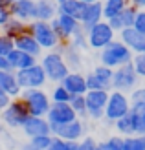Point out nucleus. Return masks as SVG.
<instances>
[{
  "mask_svg": "<svg viewBox=\"0 0 145 150\" xmlns=\"http://www.w3.org/2000/svg\"><path fill=\"white\" fill-rule=\"evenodd\" d=\"M132 57H134L132 50L129 48L125 42H121L119 39H114L109 46H105L99 51V62L109 66L112 70H116L123 64L132 62Z\"/></svg>",
  "mask_w": 145,
  "mask_h": 150,
  "instance_id": "1",
  "label": "nucleus"
},
{
  "mask_svg": "<svg viewBox=\"0 0 145 150\" xmlns=\"http://www.w3.org/2000/svg\"><path fill=\"white\" fill-rule=\"evenodd\" d=\"M41 66L44 68V71H46L48 81L57 82V84L63 82V79L70 73V68H68L64 57L59 50H51L46 55H42L41 57Z\"/></svg>",
  "mask_w": 145,
  "mask_h": 150,
  "instance_id": "2",
  "label": "nucleus"
},
{
  "mask_svg": "<svg viewBox=\"0 0 145 150\" xmlns=\"http://www.w3.org/2000/svg\"><path fill=\"white\" fill-rule=\"evenodd\" d=\"M20 99L24 101L26 108L29 112V115H41V117H46L48 115V110L51 106V97L44 92L42 88L22 90Z\"/></svg>",
  "mask_w": 145,
  "mask_h": 150,
  "instance_id": "3",
  "label": "nucleus"
},
{
  "mask_svg": "<svg viewBox=\"0 0 145 150\" xmlns=\"http://www.w3.org/2000/svg\"><path fill=\"white\" fill-rule=\"evenodd\" d=\"M28 117H29V112H28L26 104H24V101H22L20 97L11 99L9 104L0 112V121H2L7 128H11V130L22 128V125L26 123Z\"/></svg>",
  "mask_w": 145,
  "mask_h": 150,
  "instance_id": "4",
  "label": "nucleus"
},
{
  "mask_svg": "<svg viewBox=\"0 0 145 150\" xmlns=\"http://www.w3.org/2000/svg\"><path fill=\"white\" fill-rule=\"evenodd\" d=\"M129 112H131V99H129V95L125 92H119V90H110L103 119H106V123L114 125V121L127 115Z\"/></svg>",
  "mask_w": 145,
  "mask_h": 150,
  "instance_id": "5",
  "label": "nucleus"
},
{
  "mask_svg": "<svg viewBox=\"0 0 145 150\" xmlns=\"http://www.w3.org/2000/svg\"><path fill=\"white\" fill-rule=\"evenodd\" d=\"M28 31L37 39V42L41 44L42 50L51 51V50H57L61 46V40H59L57 33L53 31V28H51L50 22L33 20V22H29V24H28Z\"/></svg>",
  "mask_w": 145,
  "mask_h": 150,
  "instance_id": "6",
  "label": "nucleus"
},
{
  "mask_svg": "<svg viewBox=\"0 0 145 150\" xmlns=\"http://www.w3.org/2000/svg\"><path fill=\"white\" fill-rule=\"evenodd\" d=\"M17 75V82L22 90H29V88H42L44 84L48 82V77H46V71L41 66V62H37L29 68H24V70H17L15 71Z\"/></svg>",
  "mask_w": 145,
  "mask_h": 150,
  "instance_id": "7",
  "label": "nucleus"
},
{
  "mask_svg": "<svg viewBox=\"0 0 145 150\" xmlns=\"http://www.w3.org/2000/svg\"><path fill=\"white\" fill-rule=\"evenodd\" d=\"M114 39H116V31L110 28V24H109L105 18H103L101 22H97L96 26H92V28L86 31L88 46L94 48V50H99V51H101L105 46H109Z\"/></svg>",
  "mask_w": 145,
  "mask_h": 150,
  "instance_id": "8",
  "label": "nucleus"
},
{
  "mask_svg": "<svg viewBox=\"0 0 145 150\" xmlns=\"http://www.w3.org/2000/svg\"><path fill=\"white\" fill-rule=\"evenodd\" d=\"M138 73H136L132 62L123 64L119 68L114 70L112 75V90H119V92H132V90L138 86Z\"/></svg>",
  "mask_w": 145,
  "mask_h": 150,
  "instance_id": "9",
  "label": "nucleus"
},
{
  "mask_svg": "<svg viewBox=\"0 0 145 150\" xmlns=\"http://www.w3.org/2000/svg\"><path fill=\"white\" fill-rule=\"evenodd\" d=\"M109 93L110 90H88L85 93V101H86V114L90 119H99L105 117V108H106V101H109Z\"/></svg>",
  "mask_w": 145,
  "mask_h": 150,
  "instance_id": "10",
  "label": "nucleus"
},
{
  "mask_svg": "<svg viewBox=\"0 0 145 150\" xmlns=\"http://www.w3.org/2000/svg\"><path fill=\"white\" fill-rule=\"evenodd\" d=\"M50 24L53 28V31L57 33L61 44H66L70 40V37L81 29V22L77 18L70 17V15H63V13H59L53 20H50Z\"/></svg>",
  "mask_w": 145,
  "mask_h": 150,
  "instance_id": "11",
  "label": "nucleus"
},
{
  "mask_svg": "<svg viewBox=\"0 0 145 150\" xmlns=\"http://www.w3.org/2000/svg\"><path fill=\"white\" fill-rule=\"evenodd\" d=\"M51 136L66 141H81L85 137V123L77 117L66 125H51Z\"/></svg>",
  "mask_w": 145,
  "mask_h": 150,
  "instance_id": "12",
  "label": "nucleus"
},
{
  "mask_svg": "<svg viewBox=\"0 0 145 150\" xmlns=\"http://www.w3.org/2000/svg\"><path fill=\"white\" fill-rule=\"evenodd\" d=\"M79 115L75 114V110L70 106V103H51V106L48 110L46 119L50 121V125H66L77 119Z\"/></svg>",
  "mask_w": 145,
  "mask_h": 150,
  "instance_id": "13",
  "label": "nucleus"
},
{
  "mask_svg": "<svg viewBox=\"0 0 145 150\" xmlns=\"http://www.w3.org/2000/svg\"><path fill=\"white\" fill-rule=\"evenodd\" d=\"M22 134L26 137H37V136H48L51 134V125L46 117H41V115H29L26 119V123L22 125Z\"/></svg>",
  "mask_w": 145,
  "mask_h": 150,
  "instance_id": "14",
  "label": "nucleus"
},
{
  "mask_svg": "<svg viewBox=\"0 0 145 150\" xmlns=\"http://www.w3.org/2000/svg\"><path fill=\"white\" fill-rule=\"evenodd\" d=\"M119 40L125 42L132 53H145V35L134 28H125L119 31Z\"/></svg>",
  "mask_w": 145,
  "mask_h": 150,
  "instance_id": "15",
  "label": "nucleus"
},
{
  "mask_svg": "<svg viewBox=\"0 0 145 150\" xmlns=\"http://www.w3.org/2000/svg\"><path fill=\"white\" fill-rule=\"evenodd\" d=\"M11 17L19 18L22 22H33L35 20V0H15L9 6Z\"/></svg>",
  "mask_w": 145,
  "mask_h": 150,
  "instance_id": "16",
  "label": "nucleus"
},
{
  "mask_svg": "<svg viewBox=\"0 0 145 150\" xmlns=\"http://www.w3.org/2000/svg\"><path fill=\"white\" fill-rule=\"evenodd\" d=\"M103 20V0H99V2H92V4H86L85 7V13H83L81 17V28L88 31L92 26H96L97 22Z\"/></svg>",
  "mask_w": 145,
  "mask_h": 150,
  "instance_id": "17",
  "label": "nucleus"
},
{
  "mask_svg": "<svg viewBox=\"0 0 145 150\" xmlns=\"http://www.w3.org/2000/svg\"><path fill=\"white\" fill-rule=\"evenodd\" d=\"M61 84H63L72 95H85L88 92V88H86V75H83L81 71H70L63 79Z\"/></svg>",
  "mask_w": 145,
  "mask_h": 150,
  "instance_id": "18",
  "label": "nucleus"
},
{
  "mask_svg": "<svg viewBox=\"0 0 145 150\" xmlns=\"http://www.w3.org/2000/svg\"><path fill=\"white\" fill-rule=\"evenodd\" d=\"M15 48L17 50H20V51H26V53H29V55H33V57H37L39 59L41 57V53H42V48H41V44L37 42V39L29 33V31H24L22 35H19V37H15Z\"/></svg>",
  "mask_w": 145,
  "mask_h": 150,
  "instance_id": "19",
  "label": "nucleus"
},
{
  "mask_svg": "<svg viewBox=\"0 0 145 150\" xmlns=\"http://www.w3.org/2000/svg\"><path fill=\"white\" fill-rule=\"evenodd\" d=\"M59 15V4L55 0H35V20L50 22Z\"/></svg>",
  "mask_w": 145,
  "mask_h": 150,
  "instance_id": "20",
  "label": "nucleus"
},
{
  "mask_svg": "<svg viewBox=\"0 0 145 150\" xmlns=\"http://www.w3.org/2000/svg\"><path fill=\"white\" fill-rule=\"evenodd\" d=\"M0 90L6 92L11 99L20 97L22 88L17 82V75H15V71H0Z\"/></svg>",
  "mask_w": 145,
  "mask_h": 150,
  "instance_id": "21",
  "label": "nucleus"
},
{
  "mask_svg": "<svg viewBox=\"0 0 145 150\" xmlns=\"http://www.w3.org/2000/svg\"><path fill=\"white\" fill-rule=\"evenodd\" d=\"M7 59H9V62L13 66V70H24V68H29V66L37 64L39 61H37V57L26 53V51H20V50H11L9 53H7Z\"/></svg>",
  "mask_w": 145,
  "mask_h": 150,
  "instance_id": "22",
  "label": "nucleus"
},
{
  "mask_svg": "<svg viewBox=\"0 0 145 150\" xmlns=\"http://www.w3.org/2000/svg\"><path fill=\"white\" fill-rule=\"evenodd\" d=\"M85 7H86V4L83 0H64V2L59 4V13L70 15V17L81 20L83 13H85Z\"/></svg>",
  "mask_w": 145,
  "mask_h": 150,
  "instance_id": "23",
  "label": "nucleus"
},
{
  "mask_svg": "<svg viewBox=\"0 0 145 150\" xmlns=\"http://www.w3.org/2000/svg\"><path fill=\"white\" fill-rule=\"evenodd\" d=\"M0 29H2V33H4V35H7V37H11V39H15V37H19V35H22L24 31H28V22H22V20H19V18L11 17L2 28H0Z\"/></svg>",
  "mask_w": 145,
  "mask_h": 150,
  "instance_id": "24",
  "label": "nucleus"
},
{
  "mask_svg": "<svg viewBox=\"0 0 145 150\" xmlns=\"http://www.w3.org/2000/svg\"><path fill=\"white\" fill-rule=\"evenodd\" d=\"M129 6V0H103V18L109 20Z\"/></svg>",
  "mask_w": 145,
  "mask_h": 150,
  "instance_id": "25",
  "label": "nucleus"
},
{
  "mask_svg": "<svg viewBox=\"0 0 145 150\" xmlns=\"http://www.w3.org/2000/svg\"><path fill=\"white\" fill-rule=\"evenodd\" d=\"M114 128L119 134L121 137H127V136H134V123H132V115L129 112L127 115L119 117L118 121H114Z\"/></svg>",
  "mask_w": 145,
  "mask_h": 150,
  "instance_id": "26",
  "label": "nucleus"
},
{
  "mask_svg": "<svg viewBox=\"0 0 145 150\" xmlns=\"http://www.w3.org/2000/svg\"><path fill=\"white\" fill-rule=\"evenodd\" d=\"M123 150H145V136H127L123 137Z\"/></svg>",
  "mask_w": 145,
  "mask_h": 150,
  "instance_id": "27",
  "label": "nucleus"
},
{
  "mask_svg": "<svg viewBox=\"0 0 145 150\" xmlns=\"http://www.w3.org/2000/svg\"><path fill=\"white\" fill-rule=\"evenodd\" d=\"M68 44H70L72 48H75V50H85L86 46H88V40H86V31L85 29H79V31H75L72 37H70V40H68Z\"/></svg>",
  "mask_w": 145,
  "mask_h": 150,
  "instance_id": "28",
  "label": "nucleus"
},
{
  "mask_svg": "<svg viewBox=\"0 0 145 150\" xmlns=\"http://www.w3.org/2000/svg\"><path fill=\"white\" fill-rule=\"evenodd\" d=\"M50 97H51V103H70L72 93L59 82V84L51 90V95H50Z\"/></svg>",
  "mask_w": 145,
  "mask_h": 150,
  "instance_id": "29",
  "label": "nucleus"
},
{
  "mask_svg": "<svg viewBox=\"0 0 145 150\" xmlns=\"http://www.w3.org/2000/svg\"><path fill=\"white\" fill-rule=\"evenodd\" d=\"M136 13H138V7H134L132 4H129L125 9L119 13V18H121V22H123V26H125V28H132V26H134Z\"/></svg>",
  "mask_w": 145,
  "mask_h": 150,
  "instance_id": "30",
  "label": "nucleus"
},
{
  "mask_svg": "<svg viewBox=\"0 0 145 150\" xmlns=\"http://www.w3.org/2000/svg\"><path fill=\"white\" fill-rule=\"evenodd\" d=\"M70 106L75 110V114H77L79 117H88V114H86V101H85V95H72Z\"/></svg>",
  "mask_w": 145,
  "mask_h": 150,
  "instance_id": "31",
  "label": "nucleus"
},
{
  "mask_svg": "<svg viewBox=\"0 0 145 150\" xmlns=\"http://www.w3.org/2000/svg\"><path fill=\"white\" fill-rule=\"evenodd\" d=\"M92 71H94V75H96L97 79H101L103 82H106V84L112 86V75H114V70L112 68H109V66H105V64L99 62V66H96Z\"/></svg>",
  "mask_w": 145,
  "mask_h": 150,
  "instance_id": "32",
  "label": "nucleus"
},
{
  "mask_svg": "<svg viewBox=\"0 0 145 150\" xmlns=\"http://www.w3.org/2000/svg\"><path fill=\"white\" fill-rule=\"evenodd\" d=\"M101 150H123V137L119 136H110L109 139H105L99 143Z\"/></svg>",
  "mask_w": 145,
  "mask_h": 150,
  "instance_id": "33",
  "label": "nucleus"
},
{
  "mask_svg": "<svg viewBox=\"0 0 145 150\" xmlns=\"http://www.w3.org/2000/svg\"><path fill=\"white\" fill-rule=\"evenodd\" d=\"M50 150H79V141H66V139L53 137Z\"/></svg>",
  "mask_w": 145,
  "mask_h": 150,
  "instance_id": "34",
  "label": "nucleus"
},
{
  "mask_svg": "<svg viewBox=\"0 0 145 150\" xmlns=\"http://www.w3.org/2000/svg\"><path fill=\"white\" fill-rule=\"evenodd\" d=\"M86 88L88 90H112L110 84H106V82H103L101 79H97L94 71L86 73Z\"/></svg>",
  "mask_w": 145,
  "mask_h": 150,
  "instance_id": "35",
  "label": "nucleus"
},
{
  "mask_svg": "<svg viewBox=\"0 0 145 150\" xmlns=\"http://www.w3.org/2000/svg\"><path fill=\"white\" fill-rule=\"evenodd\" d=\"M29 143L35 146V150H48L53 143V136L48 134V136H37V137H31Z\"/></svg>",
  "mask_w": 145,
  "mask_h": 150,
  "instance_id": "36",
  "label": "nucleus"
},
{
  "mask_svg": "<svg viewBox=\"0 0 145 150\" xmlns=\"http://www.w3.org/2000/svg\"><path fill=\"white\" fill-rule=\"evenodd\" d=\"M132 66H134L136 73H138V77L145 79V53H134Z\"/></svg>",
  "mask_w": 145,
  "mask_h": 150,
  "instance_id": "37",
  "label": "nucleus"
},
{
  "mask_svg": "<svg viewBox=\"0 0 145 150\" xmlns=\"http://www.w3.org/2000/svg\"><path fill=\"white\" fill-rule=\"evenodd\" d=\"M79 150H101V146L92 136H85L79 141Z\"/></svg>",
  "mask_w": 145,
  "mask_h": 150,
  "instance_id": "38",
  "label": "nucleus"
},
{
  "mask_svg": "<svg viewBox=\"0 0 145 150\" xmlns=\"http://www.w3.org/2000/svg\"><path fill=\"white\" fill-rule=\"evenodd\" d=\"M129 99H131V104H136V103H145V86H138L134 88L131 95H129Z\"/></svg>",
  "mask_w": 145,
  "mask_h": 150,
  "instance_id": "39",
  "label": "nucleus"
},
{
  "mask_svg": "<svg viewBox=\"0 0 145 150\" xmlns=\"http://www.w3.org/2000/svg\"><path fill=\"white\" fill-rule=\"evenodd\" d=\"M134 29H138L140 33L145 35V9H138L136 13V20H134Z\"/></svg>",
  "mask_w": 145,
  "mask_h": 150,
  "instance_id": "40",
  "label": "nucleus"
},
{
  "mask_svg": "<svg viewBox=\"0 0 145 150\" xmlns=\"http://www.w3.org/2000/svg\"><path fill=\"white\" fill-rule=\"evenodd\" d=\"M11 18V11H9V6L4 4L2 0H0V28H2L7 20Z\"/></svg>",
  "mask_w": 145,
  "mask_h": 150,
  "instance_id": "41",
  "label": "nucleus"
},
{
  "mask_svg": "<svg viewBox=\"0 0 145 150\" xmlns=\"http://www.w3.org/2000/svg\"><path fill=\"white\" fill-rule=\"evenodd\" d=\"M110 24V28L114 29L116 33H119L121 29H125V26H123V22H121V18H119V15H116V17H112V18H109L106 20Z\"/></svg>",
  "mask_w": 145,
  "mask_h": 150,
  "instance_id": "42",
  "label": "nucleus"
},
{
  "mask_svg": "<svg viewBox=\"0 0 145 150\" xmlns=\"http://www.w3.org/2000/svg\"><path fill=\"white\" fill-rule=\"evenodd\" d=\"M0 71H15L7 55H0Z\"/></svg>",
  "mask_w": 145,
  "mask_h": 150,
  "instance_id": "43",
  "label": "nucleus"
},
{
  "mask_svg": "<svg viewBox=\"0 0 145 150\" xmlns=\"http://www.w3.org/2000/svg\"><path fill=\"white\" fill-rule=\"evenodd\" d=\"M9 101H11V97L7 95L6 92H2V90H0V112H2L7 104H9Z\"/></svg>",
  "mask_w": 145,
  "mask_h": 150,
  "instance_id": "44",
  "label": "nucleus"
},
{
  "mask_svg": "<svg viewBox=\"0 0 145 150\" xmlns=\"http://www.w3.org/2000/svg\"><path fill=\"white\" fill-rule=\"evenodd\" d=\"M129 4H132L138 9H145V0H129Z\"/></svg>",
  "mask_w": 145,
  "mask_h": 150,
  "instance_id": "45",
  "label": "nucleus"
},
{
  "mask_svg": "<svg viewBox=\"0 0 145 150\" xmlns=\"http://www.w3.org/2000/svg\"><path fill=\"white\" fill-rule=\"evenodd\" d=\"M19 150H35V146L31 145V143H29V141H28V143H24V145H20V148Z\"/></svg>",
  "mask_w": 145,
  "mask_h": 150,
  "instance_id": "46",
  "label": "nucleus"
},
{
  "mask_svg": "<svg viewBox=\"0 0 145 150\" xmlns=\"http://www.w3.org/2000/svg\"><path fill=\"white\" fill-rule=\"evenodd\" d=\"M2 2H4V4H7V6H11V4L15 2V0H2Z\"/></svg>",
  "mask_w": 145,
  "mask_h": 150,
  "instance_id": "47",
  "label": "nucleus"
},
{
  "mask_svg": "<svg viewBox=\"0 0 145 150\" xmlns=\"http://www.w3.org/2000/svg\"><path fill=\"white\" fill-rule=\"evenodd\" d=\"M85 4H92V2H99V0H83Z\"/></svg>",
  "mask_w": 145,
  "mask_h": 150,
  "instance_id": "48",
  "label": "nucleus"
},
{
  "mask_svg": "<svg viewBox=\"0 0 145 150\" xmlns=\"http://www.w3.org/2000/svg\"><path fill=\"white\" fill-rule=\"evenodd\" d=\"M55 2H57V4H61V2H64V0H55Z\"/></svg>",
  "mask_w": 145,
  "mask_h": 150,
  "instance_id": "49",
  "label": "nucleus"
},
{
  "mask_svg": "<svg viewBox=\"0 0 145 150\" xmlns=\"http://www.w3.org/2000/svg\"><path fill=\"white\" fill-rule=\"evenodd\" d=\"M143 121H145V114H143Z\"/></svg>",
  "mask_w": 145,
  "mask_h": 150,
  "instance_id": "50",
  "label": "nucleus"
},
{
  "mask_svg": "<svg viewBox=\"0 0 145 150\" xmlns=\"http://www.w3.org/2000/svg\"><path fill=\"white\" fill-rule=\"evenodd\" d=\"M48 150H50V148H48Z\"/></svg>",
  "mask_w": 145,
  "mask_h": 150,
  "instance_id": "51",
  "label": "nucleus"
}]
</instances>
